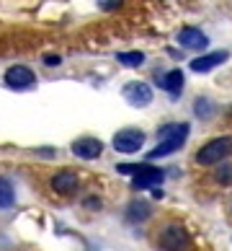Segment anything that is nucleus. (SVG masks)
Wrapping results in <instances>:
<instances>
[{
    "label": "nucleus",
    "instance_id": "1",
    "mask_svg": "<svg viewBox=\"0 0 232 251\" xmlns=\"http://www.w3.org/2000/svg\"><path fill=\"white\" fill-rule=\"evenodd\" d=\"M227 155H232V137H214L207 145H201V151L196 153V163L199 166H214L222 163Z\"/></svg>",
    "mask_w": 232,
    "mask_h": 251
},
{
    "label": "nucleus",
    "instance_id": "2",
    "mask_svg": "<svg viewBox=\"0 0 232 251\" xmlns=\"http://www.w3.org/2000/svg\"><path fill=\"white\" fill-rule=\"evenodd\" d=\"M157 246L163 251H186L191 246V241H189V233H186L183 226L168 223V226H163L157 230Z\"/></svg>",
    "mask_w": 232,
    "mask_h": 251
},
{
    "label": "nucleus",
    "instance_id": "3",
    "mask_svg": "<svg viewBox=\"0 0 232 251\" xmlns=\"http://www.w3.org/2000/svg\"><path fill=\"white\" fill-rule=\"evenodd\" d=\"M145 143V135L139 129H122L114 135V148L119 153H137Z\"/></svg>",
    "mask_w": 232,
    "mask_h": 251
},
{
    "label": "nucleus",
    "instance_id": "4",
    "mask_svg": "<svg viewBox=\"0 0 232 251\" xmlns=\"http://www.w3.org/2000/svg\"><path fill=\"white\" fill-rule=\"evenodd\" d=\"M5 83L11 88H29L36 83V75H34V70L31 68H26V65H13V68H8L5 70Z\"/></svg>",
    "mask_w": 232,
    "mask_h": 251
},
{
    "label": "nucleus",
    "instance_id": "5",
    "mask_svg": "<svg viewBox=\"0 0 232 251\" xmlns=\"http://www.w3.org/2000/svg\"><path fill=\"white\" fill-rule=\"evenodd\" d=\"M124 99H127L132 106H147V104L152 101V91H150V86H147V83L134 80V83H127Z\"/></svg>",
    "mask_w": 232,
    "mask_h": 251
},
{
    "label": "nucleus",
    "instance_id": "6",
    "mask_svg": "<svg viewBox=\"0 0 232 251\" xmlns=\"http://www.w3.org/2000/svg\"><path fill=\"white\" fill-rule=\"evenodd\" d=\"M163 179H165V174L160 169H155V166H142L139 174H134L132 187L134 189H152L157 184H163Z\"/></svg>",
    "mask_w": 232,
    "mask_h": 251
},
{
    "label": "nucleus",
    "instance_id": "7",
    "mask_svg": "<svg viewBox=\"0 0 232 251\" xmlns=\"http://www.w3.org/2000/svg\"><path fill=\"white\" fill-rule=\"evenodd\" d=\"M72 153L78 158H85V161H93L104 153V143L96 140V137H80V140L72 143Z\"/></svg>",
    "mask_w": 232,
    "mask_h": 251
},
{
    "label": "nucleus",
    "instance_id": "8",
    "mask_svg": "<svg viewBox=\"0 0 232 251\" xmlns=\"http://www.w3.org/2000/svg\"><path fill=\"white\" fill-rule=\"evenodd\" d=\"M78 187H80V179L75 171H60L52 176V189L57 194H72L78 192Z\"/></svg>",
    "mask_w": 232,
    "mask_h": 251
},
{
    "label": "nucleus",
    "instance_id": "9",
    "mask_svg": "<svg viewBox=\"0 0 232 251\" xmlns=\"http://www.w3.org/2000/svg\"><path fill=\"white\" fill-rule=\"evenodd\" d=\"M189 125L186 122H178V125H165V127H160L157 129V137H160V143L163 140H170V143H186V137H189Z\"/></svg>",
    "mask_w": 232,
    "mask_h": 251
},
{
    "label": "nucleus",
    "instance_id": "10",
    "mask_svg": "<svg viewBox=\"0 0 232 251\" xmlns=\"http://www.w3.org/2000/svg\"><path fill=\"white\" fill-rule=\"evenodd\" d=\"M225 60H227V52H209V54H201V57L193 60L191 68L196 73H209V70H214L217 65H222Z\"/></svg>",
    "mask_w": 232,
    "mask_h": 251
},
{
    "label": "nucleus",
    "instance_id": "11",
    "mask_svg": "<svg viewBox=\"0 0 232 251\" xmlns=\"http://www.w3.org/2000/svg\"><path fill=\"white\" fill-rule=\"evenodd\" d=\"M178 42L183 44V47H191V50H201V47L209 44L207 36H204L199 29H193V26H186V29L178 34Z\"/></svg>",
    "mask_w": 232,
    "mask_h": 251
},
{
    "label": "nucleus",
    "instance_id": "12",
    "mask_svg": "<svg viewBox=\"0 0 232 251\" xmlns=\"http://www.w3.org/2000/svg\"><path fill=\"white\" fill-rule=\"evenodd\" d=\"M163 88L168 91V94H181V88H183V73L181 70H170V73H165L163 75Z\"/></svg>",
    "mask_w": 232,
    "mask_h": 251
},
{
    "label": "nucleus",
    "instance_id": "13",
    "mask_svg": "<svg viewBox=\"0 0 232 251\" xmlns=\"http://www.w3.org/2000/svg\"><path fill=\"white\" fill-rule=\"evenodd\" d=\"M181 148V143H170V140H163V143H157L150 153H147V158L150 161H155V158H165V155H170V153H175Z\"/></svg>",
    "mask_w": 232,
    "mask_h": 251
},
{
    "label": "nucleus",
    "instance_id": "14",
    "mask_svg": "<svg viewBox=\"0 0 232 251\" xmlns=\"http://www.w3.org/2000/svg\"><path fill=\"white\" fill-rule=\"evenodd\" d=\"M147 215H150L147 202H132V207H129V220H145Z\"/></svg>",
    "mask_w": 232,
    "mask_h": 251
},
{
    "label": "nucleus",
    "instance_id": "15",
    "mask_svg": "<svg viewBox=\"0 0 232 251\" xmlns=\"http://www.w3.org/2000/svg\"><path fill=\"white\" fill-rule=\"evenodd\" d=\"M119 62L122 65H142L145 62V54L142 52H119Z\"/></svg>",
    "mask_w": 232,
    "mask_h": 251
},
{
    "label": "nucleus",
    "instance_id": "16",
    "mask_svg": "<svg viewBox=\"0 0 232 251\" xmlns=\"http://www.w3.org/2000/svg\"><path fill=\"white\" fill-rule=\"evenodd\" d=\"M13 202V189L5 179H0V207H8Z\"/></svg>",
    "mask_w": 232,
    "mask_h": 251
},
{
    "label": "nucleus",
    "instance_id": "17",
    "mask_svg": "<svg viewBox=\"0 0 232 251\" xmlns=\"http://www.w3.org/2000/svg\"><path fill=\"white\" fill-rule=\"evenodd\" d=\"M217 181H222L225 187H230L232 184V166H222V169L217 171Z\"/></svg>",
    "mask_w": 232,
    "mask_h": 251
},
{
    "label": "nucleus",
    "instance_id": "18",
    "mask_svg": "<svg viewBox=\"0 0 232 251\" xmlns=\"http://www.w3.org/2000/svg\"><path fill=\"white\" fill-rule=\"evenodd\" d=\"M98 5L104 8V11H114V8L122 5V0H98Z\"/></svg>",
    "mask_w": 232,
    "mask_h": 251
},
{
    "label": "nucleus",
    "instance_id": "19",
    "mask_svg": "<svg viewBox=\"0 0 232 251\" xmlns=\"http://www.w3.org/2000/svg\"><path fill=\"white\" fill-rule=\"evenodd\" d=\"M46 62H49V65H57L60 62V57H57V54H46V57H44Z\"/></svg>",
    "mask_w": 232,
    "mask_h": 251
},
{
    "label": "nucleus",
    "instance_id": "20",
    "mask_svg": "<svg viewBox=\"0 0 232 251\" xmlns=\"http://www.w3.org/2000/svg\"><path fill=\"white\" fill-rule=\"evenodd\" d=\"M85 204H88V207H101V200H88Z\"/></svg>",
    "mask_w": 232,
    "mask_h": 251
}]
</instances>
